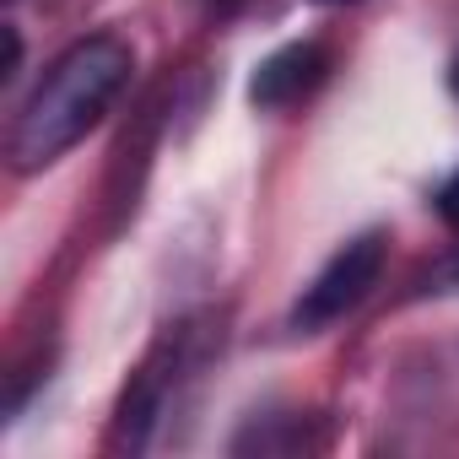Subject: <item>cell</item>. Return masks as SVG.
Wrapping results in <instances>:
<instances>
[{"instance_id":"1","label":"cell","mask_w":459,"mask_h":459,"mask_svg":"<svg viewBox=\"0 0 459 459\" xmlns=\"http://www.w3.org/2000/svg\"><path fill=\"white\" fill-rule=\"evenodd\" d=\"M135 71V55L125 39L114 33H92L82 44H71L33 87V98L17 114L12 130V162L22 173L60 162L87 130H98V119L114 108V98L125 92Z\"/></svg>"},{"instance_id":"2","label":"cell","mask_w":459,"mask_h":459,"mask_svg":"<svg viewBox=\"0 0 459 459\" xmlns=\"http://www.w3.org/2000/svg\"><path fill=\"white\" fill-rule=\"evenodd\" d=\"M378 271H384V233L351 238V244L335 249L330 265L308 281V292H303V303H298V325H303V330H319V325L346 319V314L378 287Z\"/></svg>"},{"instance_id":"3","label":"cell","mask_w":459,"mask_h":459,"mask_svg":"<svg viewBox=\"0 0 459 459\" xmlns=\"http://www.w3.org/2000/svg\"><path fill=\"white\" fill-rule=\"evenodd\" d=\"M325 71H330V60H325L319 44H287V49H276V55L255 71L249 98H255L260 108H287V103L308 98V92L325 82Z\"/></svg>"},{"instance_id":"4","label":"cell","mask_w":459,"mask_h":459,"mask_svg":"<svg viewBox=\"0 0 459 459\" xmlns=\"http://www.w3.org/2000/svg\"><path fill=\"white\" fill-rule=\"evenodd\" d=\"M437 211H443L448 221H459V168H454V178L437 189Z\"/></svg>"},{"instance_id":"5","label":"cell","mask_w":459,"mask_h":459,"mask_svg":"<svg viewBox=\"0 0 459 459\" xmlns=\"http://www.w3.org/2000/svg\"><path fill=\"white\" fill-rule=\"evenodd\" d=\"M448 82H454V92H459V60H454V71H448Z\"/></svg>"},{"instance_id":"6","label":"cell","mask_w":459,"mask_h":459,"mask_svg":"<svg viewBox=\"0 0 459 459\" xmlns=\"http://www.w3.org/2000/svg\"><path fill=\"white\" fill-rule=\"evenodd\" d=\"M314 6H346V0H314Z\"/></svg>"}]
</instances>
